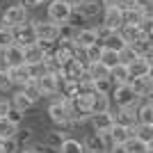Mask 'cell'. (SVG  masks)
I'll list each match as a JSON object with an SVG mask.
<instances>
[{
	"instance_id": "cell-1",
	"label": "cell",
	"mask_w": 153,
	"mask_h": 153,
	"mask_svg": "<svg viewBox=\"0 0 153 153\" xmlns=\"http://www.w3.org/2000/svg\"><path fill=\"white\" fill-rule=\"evenodd\" d=\"M30 21V9H27L23 2H9L5 5V9L0 12V23L14 27V25H21V23H27Z\"/></svg>"
},
{
	"instance_id": "cell-2",
	"label": "cell",
	"mask_w": 153,
	"mask_h": 153,
	"mask_svg": "<svg viewBox=\"0 0 153 153\" xmlns=\"http://www.w3.org/2000/svg\"><path fill=\"white\" fill-rule=\"evenodd\" d=\"M112 103H114V108H137L140 105V96L137 91L130 87V82L126 85H114V89H112Z\"/></svg>"
},
{
	"instance_id": "cell-3",
	"label": "cell",
	"mask_w": 153,
	"mask_h": 153,
	"mask_svg": "<svg viewBox=\"0 0 153 153\" xmlns=\"http://www.w3.org/2000/svg\"><path fill=\"white\" fill-rule=\"evenodd\" d=\"M71 14H73V7H71L66 0H51V2L46 5V19L53 21V23H57V25L69 23Z\"/></svg>"
},
{
	"instance_id": "cell-4",
	"label": "cell",
	"mask_w": 153,
	"mask_h": 153,
	"mask_svg": "<svg viewBox=\"0 0 153 153\" xmlns=\"http://www.w3.org/2000/svg\"><path fill=\"white\" fill-rule=\"evenodd\" d=\"M62 82H64V78L62 73H44L41 78H37V87L39 91H41V96L44 98H51V96H55L59 89H62Z\"/></svg>"
},
{
	"instance_id": "cell-5",
	"label": "cell",
	"mask_w": 153,
	"mask_h": 153,
	"mask_svg": "<svg viewBox=\"0 0 153 153\" xmlns=\"http://www.w3.org/2000/svg\"><path fill=\"white\" fill-rule=\"evenodd\" d=\"M32 25H34V34H37V39H46V41H57L59 39V25L57 23H53V21L46 19H30Z\"/></svg>"
},
{
	"instance_id": "cell-6",
	"label": "cell",
	"mask_w": 153,
	"mask_h": 153,
	"mask_svg": "<svg viewBox=\"0 0 153 153\" xmlns=\"http://www.w3.org/2000/svg\"><path fill=\"white\" fill-rule=\"evenodd\" d=\"M2 53V66H21V64H25V48L21 44H16L14 41L12 46H7L5 51H0Z\"/></svg>"
},
{
	"instance_id": "cell-7",
	"label": "cell",
	"mask_w": 153,
	"mask_h": 153,
	"mask_svg": "<svg viewBox=\"0 0 153 153\" xmlns=\"http://www.w3.org/2000/svg\"><path fill=\"white\" fill-rule=\"evenodd\" d=\"M12 34H14V41L21 44L23 48L30 46V44H37V34H34V25H32V21L21 23V25H14L12 27Z\"/></svg>"
},
{
	"instance_id": "cell-8",
	"label": "cell",
	"mask_w": 153,
	"mask_h": 153,
	"mask_svg": "<svg viewBox=\"0 0 153 153\" xmlns=\"http://www.w3.org/2000/svg\"><path fill=\"white\" fill-rule=\"evenodd\" d=\"M89 126L96 133H108L110 128L114 126V112H112V110H110V112H91Z\"/></svg>"
},
{
	"instance_id": "cell-9",
	"label": "cell",
	"mask_w": 153,
	"mask_h": 153,
	"mask_svg": "<svg viewBox=\"0 0 153 153\" xmlns=\"http://www.w3.org/2000/svg\"><path fill=\"white\" fill-rule=\"evenodd\" d=\"M66 137H69V133L64 130V128H48V130H44V137L41 140L46 142V146L51 149V151H55L57 153L59 151V146H62L64 142H66Z\"/></svg>"
},
{
	"instance_id": "cell-10",
	"label": "cell",
	"mask_w": 153,
	"mask_h": 153,
	"mask_svg": "<svg viewBox=\"0 0 153 153\" xmlns=\"http://www.w3.org/2000/svg\"><path fill=\"white\" fill-rule=\"evenodd\" d=\"M103 25L110 30H121L123 25V9L121 7H105L103 9Z\"/></svg>"
},
{
	"instance_id": "cell-11",
	"label": "cell",
	"mask_w": 153,
	"mask_h": 153,
	"mask_svg": "<svg viewBox=\"0 0 153 153\" xmlns=\"http://www.w3.org/2000/svg\"><path fill=\"white\" fill-rule=\"evenodd\" d=\"M114 112V123H121V126L135 128L137 126V108H112Z\"/></svg>"
},
{
	"instance_id": "cell-12",
	"label": "cell",
	"mask_w": 153,
	"mask_h": 153,
	"mask_svg": "<svg viewBox=\"0 0 153 153\" xmlns=\"http://www.w3.org/2000/svg\"><path fill=\"white\" fill-rule=\"evenodd\" d=\"M85 69H87V66H85L80 59L73 57V59H69V62L62 66V78H64V80H78V82H80Z\"/></svg>"
},
{
	"instance_id": "cell-13",
	"label": "cell",
	"mask_w": 153,
	"mask_h": 153,
	"mask_svg": "<svg viewBox=\"0 0 153 153\" xmlns=\"http://www.w3.org/2000/svg\"><path fill=\"white\" fill-rule=\"evenodd\" d=\"M76 46H85V48H89L91 44H96V41H101L98 39V32H96V27L91 25V27H87V25H82V27H78V32H76Z\"/></svg>"
},
{
	"instance_id": "cell-14",
	"label": "cell",
	"mask_w": 153,
	"mask_h": 153,
	"mask_svg": "<svg viewBox=\"0 0 153 153\" xmlns=\"http://www.w3.org/2000/svg\"><path fill=\"white\" fill-rule=\"evenodd\" d=\"M94 103V89H80V94L73 98V110L76 112H91Z\"/></svg>"
},
{
	"instance_id": "cell-15",
	"label": "cell",
	"mask_w": 153,
	"mask_h": 153,
	"mask_svg": "<svg viewBox=\"0 0 153 153\" xmlns=\"http://www.w3.org/2000/svg\"><path fill=\"white\" fill-rule=\"evenodd\" d=\"M12 108L21 110V112H30V110L34 108V103L30 101V96L21 89V87H16V89L12 91Z\"/></svg>"
},
{
	"instance_id": "cell-16",
	"label": "cell",
	"mask_w": 153,
	"mask_h": 153,
	"mask_svg": "<svg viewBox=\"0 0 153 153\" xmlns=\"http://www.w3.org/2000/svg\"><path fill=\"white\" fill-rule=\"evenodd\" d=\"M130 87L137 91V96H146L149 91L153 89V76L146 73V76H137V78H130Z\"/></svg>"
},
{
	"instance_id": "cell-17",
	"label": "cell",
	"mask_w": 153,
	"mask_h": 153,
	"mask_svg": "<svg viewBox=\"0 0 153 153\" xmlns=\"http://www.w3.org/2000/svg\"><path fill=\"white\" fill-rule=\"evenodd\" d=\"M9 76H12L14 87H23L30 78H34V76L30 73V66H27V64H21V66H9Z\"/></svg>"
},
{
	"instance_id": "cell-18",
	"label": "cell",
	"mask_w": 153,
	"mask_h": 153,
	"mask_svg": "<svg viewBox=\"0 0 153 153\" xmlns=\"http://www.w3.org/2000/svg\"><path fill=\"white\" fill-rule=\"evenodd\" d=\"M78 12L82 14L87 21H91V19H98L103 14V5H101V0H85V5L78 7Z\"/></svg>"
},
{
	"instance_id": "cell-19",
	"label": "cell",
	"mask_w": 153,
	"mask_h": 153,
	"mask_svg": "<svg viewBox=\"0 0 153 153\" xmlns=\"http://www.w3.org/2000/svg\"><path fill=\"white\" fill-rule=\"evenodd\" d=\"M119 32H121V37H123V41H126V44H135L137 39L146 37V32L142 30V25H128V23H123Z\"/></svg>"
},
{
	"instance_id": "cell-20",
	"label": "cell",
	"mask_w": 153,
	"mask_h": 153,
	"mask_svg": "<svg viewBox=\"0 0 153 153\" xmlns=\"http://www.w3.org/2000/svg\"><path fill=\"white\" fill-rule=\"evenodd\" d=\"M112 108H114V103H112V96H110V94H98V91H94L91 112H110Z\"/></svg>"
},
{
	"instance_id": "cell-21",
	"label": "cell",
	"mask_w": 153,
	"mask_h": 153,
	"mask_svg": "<svg viewBox=\"0 0 153 153\" xmlns=\"http://www.w3.org/2000/svg\"><path fill=\"white\" fill-rule=\"evenodd\" d=\"M110 78H112V82L114 85H126V82H130V69H128L126 64H117V66H112L110 69Z\"/></svg>"
},
{
	"instance_id": "cell-22",
	"label": "cell",
	"mask_w": 153,
	"mask_h": 153,
	"mask_svg": "<svg viewBox=\"0 0 153 153\" xmlns=\"http://www.w3.org/2000/svg\"><path fill=\"white\" fill-rule=\"evenodd\" d=\"M110 135H112L114 144H126V142L135 135V130L128 128V126H121V123H114V126L110 128Z\"/></svg>"
},
{
	"instance_id": "cell-23",
	"label": "cell",
	"mask_w": 153,
	"mask_h": 153,
	"mask_svg": "<svg viewBox=\"0 0 153 153\" xmlns=\"http://www.w3.org/2000/svg\"><path fill=\"white\" fill-rule=\"evenodd\" d=\"M85 149H87V153H98V151H108L105 149V142H103V135L101 133H91L85 137Z\"/></svg>"
},
{
	"instance_id": "cell-24",
	"label": "cell",
	"mask_w": 153,
	"mask_h": 153,
	"mask_svg": "<svg viewBox=\"0 0 153 153\" xmlns=\"http://www.w3.org/2000/svg\"><path fill=\"white\" fill-rule=\"evenodd\" d=\"M46 59V51L39 44H30L25 46V64H39Z\"/></svg>"
},
{
	"instance_id": "cell-25",
	"label": "cell",
	"mask_w": 153,
	"mask_h": 153,
	"mask_svg": "<svg viewBox=\"0 0 153 153\" xmlns=\"http://www.w3.org/2000/svg\"><path fill=\"white\" fill-rule=\"evenodd\" d=\"M34 140H37V135H34V126H23V123H21L19 133H16V142H19V146L21 149L30 146Z\"/></svg>"
},
{
	"instance_id": "cell-26",
	"label": "cell",
	"mask_w": 153,
	"mask_h": 153,
	"mask_svg": "<svg viewBox=\"0 0 153 153\" xmlns=\"http://www.w3.org/2000/svg\"><path fill=\"white\" fill-rule=\"evenodd\" d=\"M123 23H128V25H142L144 23V12L140 9V5L123 9Z\"/></svg>"
},
{
	"instance_id": "cell-27",
	"label": "cell",
	"mask_w": 153,
	"mask_h": 153,
	"mask_svg": "<svg viewBox=\"0 0 153 153\" xmlns=\"http://www.w3.org/2000/svg\"><path fill=\"white\" fill-rule=\"evenodd\" d=\"M57 153H87V149H85V142L82 140H76V137H66V142H64L62 146H59Z\"/></svg>"
},
{
	"instance_id": "cell-28",
	"label": "cell",
	"mask_w": 153,
	"mask_h": 153,
	"mask_svg": "<svg viewBox=\"0 0 153 153\" xmlns=\"http://www.w3.org/2000/svg\"><path fill=\"white\" fill-rule=\"evenodd\" d=\"M19 123L9 121L7 117H0V137L2 140H12V137H16V133H19Z\"/></svg>"
},
{
	"instance_id": "cell-29",
	"label": "cell",
	"mask_w": 153,
	"mask_h": 153,
	"mask_svg": "<svg viewBox=\"0 0 153 153\" xmlns=\"http://www.w3.org/2000/svg\"><path fill=\"white\" fill-rule=\"evenodd\" d=\"M80 89H82V85L78 82V80H64L62 82V96L64 98H69V101H73L78 94H80Z\"/></svg>"
},
{
	"instance_id": "cell-30",
	"label": "cell",
	"mask_w": 153,
	"mask_h": 153,
	"mask_svg": "<svg viewBox=\"0 0 153 153\" xmlns=\"http://www.w3.org/2000/svg\"><path fill=\"white\" fill-rule=\"evenodd\" d=\"M87 71H89L91 80H98V78H110V69L103 62H89L87 64Z\"/></svg>"
},
{
	"instance_id": "cell-31",
	"label": "cell",
	"mask_w": 153,
	"mask_h": 153,
	"mask_svg": "<svg viewBox=\"0 0 153 153\" xmlns=\"http://www.w3.org/2000/svg\"><path fill=\"white\" fill-rule=\"evenodd\" d=\"M128 69H130V76L137 78V76H146V73H151V64H149L144 57H137Z\"/></svg>"
},
{
	"instance_id": "cell-32",
	"label": "cell",
	"mask_w": 153,
	"mask_h": 153,
	"mask_svg": "<svg viewBox=\"0 0 153 153\" xmlns=\"http://www.w3.org/2000/svg\"><path fill=\"white\" fill-rule=\"evenodd\" d=\"M98 62H103L108 69H112V66H117V64L121 62L119 59V51H114V48H108V46H103V55Z\"/></svg>"
},
{
	"instance_id": "cell-33",
	"label": "cell",
	"mask_w": 153,
	"mask_h": 153,
	"mask_svg": "<svg viewBox=\"0 0 153 153\" xmlns=\"http://www.w3.org/2000/svg\"><path fill=\"white\" fill-rule=\"evenodd\" d=\"M135 130V137H140L142 142H151L153 140V123H142V121H137V126L133 128Z\"/></svg>"
},
{
	"instance_id": "cell-34",
	"label": "cell",
	"mask_w": 153,
	"mask_h": 153,
	"mask_svg": "<svg viewBox=\"0 0 153 153\" xmlns=\"http://www.w3.org/2000/svg\"><path fill=\"white\" fill-rule=\"evenodd\" d=\"M103 46H108V48H114V51H121L123 46H126V41H123V37H121V32L117 30V32H110L108 37L101 41Z\"/></svg>"
},
{
	"instance_id": "cell-35",
	"label": "cell",
	"mask_w": 153,
	"mask_h": 153,
	"mask_svg": "<svg viewBox=\"0 0 153 153\" xmlns=\"http://www.w3.org/2000/svg\"><path fill=\"white\" fill-rule=\"evenodd\" d=\"M16 87H14L12 82V76H9V69L7 66H0V94H9V91H14Z\"/></svg>"
},
{
	"instance_id": "cell-36",
	"label": "cell",
	"mask_w": 153,
	"mask_h": 153,
	"mask_svg": "<svg viewBox=\"0 0 153 153\" xmlns=\"http://www.w3.org/2000/svg\"><path fill=\"white\" fill-rule=\"evenodd\" d=\"M137 57H142V55H140L137 51H135V48H133L130 44H126V46L121 48V51H119V59H121V64H126V66H130V64H133Z\"/></svg>"
},
{
	"instance_id": "cell-37",
	"label": "cell",
	"mask_w": 153,
	"mask_h": 153,
	"mask_svg": "<svg viewBox=\"0 0 153 153\" xmlns=\"http://www.w3.org/2000/svg\"><path fill=\"white\" fill-rule=\"evenodd\" d=\"M91 89L98 91V94H112L114 89V82H112V78H98L91 82Z\"/></svg>"
},
{
	"instance_id": "cell-38",
	"label": "cell",
	"mask_w": 153,
	"mask_h": 153,
	"mask_svg": "<svg viewBox=\"0 0 153 153\" xmlns=\"http://www.w3.org/2000/svg\"><path fill=\"white\" fill-rule=\"evenodd\" d=\"M137 119L142 123H153V105L140 101V105H137Z\"/></svg>"
},
{
	"instance_id": "cell-39",
	"label": "cell",
	"mask_w": 153,
	"mask_h": 153,
	"mask_svg": "<svg viewBox=\"0 0 153 153\" xmlns=\"http://www.w3.org/2000/svg\"><path fill=\"white\" fill-rule=\"evenodd\" d=\"M126 149H128V153H146V151H149V144L133 135V137L126 142Z\"/></svg>"
},
{
	"instance_id": "cell-40",
	"label": "cell",
	"mask_w": 153,
	"mask_h": 153,
	"mask_svg": "<svg viewBox=\"0 0 153 153\" xmlns=\"http://www.w3.org/2000/svg\"><path fill=\"white\" fill-rule=\"evenodd\" d=\"M14 44V34H12V27L0 23V51H5L7 46Z\"/></svg>"
},
{
	"instance_id": "cell-41",
	"label": "cell",
	"mask_w": 153,
	"mask_h": 153,
	"mask_svg": "<svg viewBox=\"0 0 153 153\" xmlns=\"http://www.w3.org/2000/svg\"><path fill=\"white\" fill-rule=\"evenodd\" d=\"M103 55V44L101 41H96V44H91L89 48H87V57H89V62H98Z\"/></svg>"
},
{
	"instance_id": "cell-42",
	"label": "cell",
	"mask_w": 153,
	"mask_h": 153,
	"mask_svg": "<svg viewBox=\"0 0 153 153\" xmlns=\"http://www.w3.org/2000/svg\"><path fill=\"white\" fill-rule=\"evenodd\" d=\"M51 0H23V5L30 9V12H37V9H46V5H48Z\"/></svg>"
},
{
	"instance_id": "cell-43",
	"label": "cell",
	"mask_w": 153,
	"mask_h": 153,
	"mask_svg": "<svg viewBox=\"0 0 153 153\" xmlns=\"http://www.w3.org/2000/svg\"><path fill=\"white\" fill-rule=\"evenodd\" d=\"M27 66H30V73H32L34 78H41L44 73H48V69H46L44 62H39V64H27Z\"/></svg>"
},
{
	"instance_id": "cell-44",
	"label": "cell",
	"mask_w": 153,
	"mask_h": 153,
	"mask_svg": "<svg viewBox=\"0 0 153 153\" xmlns=\"http://www.w3.org/2000/svg\"><path fill=\"white\" fill-rule=\"evenodd\" d=\"M85 21H87V19H85L82 14L78 12V9H73V14H71V19H69L71 25H73V27H82V25H85Z\"/></svg>"
},
{
	"instance_id": "cell-45",
	"label": "cell",
	"mask_w": 153,
	"mask_h": 153,
	"mask_svg": "<svg viewBox=\"0 0 153 153\" xmlns=\"http://www.w3.org/2000/svg\"><path fill=\"white\" fill-rule=\"evenodd\" d=\"M76 59H80L85 66L89 64V57H87V48H85V46H76Z\"/></svg>"
},
{
	"instance_id": "cell-46",
	"label": "cell",
	"mask_w": 153,
	"mask_h": 153,
	"mask_svg": "<svg viewBox=\"0 0 153 153\" xmlns=\"http://www.w3.org/2000/svg\"><path fill=\"white\" fill-rule=\"evenodd\" d=\"M12 110V98H2L0 96V117H7Z\"/></svg>"
},
{
	"instance_id": "cell-47",
	"label": "cell",
	"mask_w": 153,
	"mask_h": 153,
	"mask_svg": "<svg viewBox=\"0 0 153 153\" xmlns=\"http://www.w3.org/2000/svg\"><path fill=\"white\" fill-rule=\"evenodd\" d=\"M37 44L46 51V55H48V53H53L55 48H57V41H46V39H37Z\"/></svg>"
},
{
	"instance_id": "cell-48",
	"label": "cell",
	"mask_w": 153,
	"mask_h": 153,
	"mask_svg": "<svg viewBox=\"0 0 153 153\" xmlns=\"http://www.w3.org/2000/svg\"><path fill=\"white\" fill-rule=\"evenodd\" d=\"M140 5V0H117V7H121V9H128V7H137Z\"/></svg>"
},
{
	"instance_id": "cell-49",
	"label": "cell",
	"mask_w": 153,
	"mask_h": 153,
	"mask_svg": "<svg viewBox=\"0 0 153 153\" xmlns=\"http://www.w3.org/2000/svg\"><path fill=\"white\" fill-rule=\"evenodd\" d=\"M108 153H128V149H126V144H114Z\"/></svg>"
},
{
	"instance_id": "cell-50",
	"label": "cell",
	"mask_w": 153,
	"mask_h": 153,
	"mask_svg": "<svg viewBox=\"0 0 153 153\" xmlns=\"http://www.w3.org/2000/svg\"><path fill=\"white\" fill-rule=\"evenodd\" d=\"M19 153H41V151H39V149H34V146L30 144V146H23V149H21Z\"/></svg>"
},
{
	"instance_id": "cell-51",
	"label": "cell",
	"mask_w": 153,
	"mask_h": 153,
	"mask_svg": "<svg viewBox=\"0 0 153 153\" xmlns=\"http://www.w3.org/2000/svg\"><path fill=\"white\" fill-rule=\"evenodd\" d=\"M142 101H144V103H149V105H153V89L149 91L146 96H142Z\"/></svg>"
},
{
	"instance_id": "cell-52",
	"label": "cell",
	"mask_w": 153,
	"mask_h": 153,
	"mask_svg": "<svg viewBox=\"0 0 153 153\" xmlns=\"http://www.w3.org/2000/svg\"><path fill=\"white\" fill-rule=\"evenodd\" d=\"M66 2H69V5L73 7V9H78L80 5H85V0H66Z\"/></svg>"
},
{
	"instance_id": "cell-53",
	"label": "cell",
	"mask_w": 153,
	"mask_h": 153,
	"mask_svg": "<svg viewBox=\"0 0 153 153\" xmlns=\"http://www.w3.org/2000/svg\"><path fill=\"white\" fill-rule=\"evenodd\" d=\"M142 57L146 59V62H149V64H151V69H153V48H151V51H149V53H146V55H142Z\"/></svg>"
},
{
	"instance_id": "cell-54",
	"label": "cell",
	"mask_w": 153,
	"mask_h": 153,
	"mask_svg": "<svg viewBox=\"0 0 153 153\" xmlns=\"http://www.w3.org/2000/svg\"><path fill=\"white\" fill-rule=\"evenodd\" d=\"M101 5H103V9H105V7H114L117 0H101Z\"/></svg>"
},
{
	"instance_id": "cell-55",
	"label": "cell",
	"mask_w": 153,
	"mask_h": 153,
	"mask_svg": "<svg viewBox=\"0 0 153 153\" xmlns=\"http://www.w3.org/2000/svg\"><path fill=\"white\" fill-rule=\"evenodd\" d=\"M5 5H7L5 0H0V12H2V9H5Z\"/></svg>"
},
{
	"instance_id": "cell-56",
	"label": "cell",
	"mask_w": 153,
	"mask_h": 153,
	"mask_svg": "<svg viewBox=\"0 0 153 153\" xmlns=\"http://www.w3.org/2000/svg\"><path fill=\"white\" fill-rule=\"evenodd\" d=\"M149 149H153V140H151V142H149Z\"/></svg>"
},
{
	"instance_id": "cell-57",
	"label": "cell",
	"mask_w": 153,
	"mask_h": 153,
	"mask_svg": "<svg viewBox=\"0 0 153 153\" xmlns=\"http://www.w3.org/2000/svg\"><path fill=\"white\" fill-rule=\"evenodd\" d=\"M0 66H2V53H0Z\"/></svg>"
},
{
	"instance_id": "cell-58",
	"label": "cell",
	"mask_w": 153,
	"mask_h": 153,
	"mask_svg": "<svg viewBox=\"0 0 153 153\" xmlns=\"http://www.w3.org/2000/svg\"><path fill=\"white\" fill-rule=\"evenodd\" d=\"M146 153H153V149H149V151H146Z\"/></svg>"
},
{
	"instance_id": "cell-59",
	"label": "cell",
	"mask_w": 153,
	"mask_h": 153,
	"mask_svg": "<svg viewBox=\"0 0 153 153\" xmlns=\"http://www.w3.org/2000/svg\"><path fill=\"white\" fill-rule=\"evenodd\" d=\"M0 146H2V137H0Z\"/></svg>"
},
{
	"instance_id": "cell-60",
	"label": "cell",
	"mask_w": 153,
	"mask_h": 153,
	"mask_svg": "<svg viewBox=\"0 0 153 153\" xmlns=\"http://www.w3.org/2000/svg\"><path fill=\"white\" fill-rule=\"evenodd\" d=\"M98 153H108V151H98Z\"/></svg>"
}]
</instances>
